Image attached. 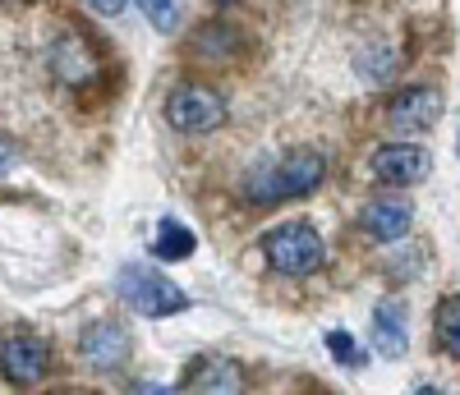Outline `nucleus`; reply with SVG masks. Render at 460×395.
<instances>
[{
    "label": "nucleus",
    "mask_w": 460,
    "mask_h": 395,
    "mask_svg": "<svg viewBox=\"0 0 460 395\" xmlns=\"http://www.w3.org/2000/svg\"><path fill=\"white\" fill-rule=\"evenodd\" d=\"M368 171L377 184H392V189H414L433 175V156L419 147V143H387L368 156Z\"/></svg>",
    "instance_id": "obj_4"
},
{
    "label": "nucleus",
    "mask_w": 460,
    "mask_h": 395,
    "mask_svg": "<svg viewBox=\"0 0 460 395\" xmlns=\"http://www.w3.org/2000/svg\"><path fill=\"white\" fill-rule=\"evenodd\" d=\"M5 171H10V152H5V147H0V175H5Z\"/></svg>",
    "instance_id": "obj_20"
},
{
    "label": "nucleus",
    "mask_w": 460,
    "mask_h": 395,
    "mask_svg": "<svg viewBox=\"0 0 460 395\" xmlns=\"http://www.w3.org/2000/svg\"><path fill=\"white\" fill-rule=\"evenodd\" d=\"M0 5H19V0H0Z\"/></svg>",
    "instance_id": "obj_22"
},
{
    "label": "nucleus",
    "mask_w": 460,
    "mask_h": 395,
    "mask_svg": "<svg viewBox=\"0 0 460 395\" xmlns=\"http://www.w3.org/2000/svg\"><path fill=\"white\" fill-rule=\"evenodd\" d=\"M115 294L125 299V308L143 312V318H175V312L189 308V294L180 285H171L166 276L147 271V267H120V276H115Z\"/></svg>",
    "instance_id": "obj_1"
},
{
    "label": "nucleus",
    "mask_w": 460,
    "mask_h": 395,
    "mask_svg": "<svg viewBox=\"0 0 460 395\" xmlns=\"http://www.w3.org/2000/svg\"><path fill=\"white\" fill-rule=\"evenodd\" d=\"M240 193H244L249 207H277V203H286V198H281V180H277V162H253L244 184H240Z\"/></svg>",
    "instance_id": "obj_14"
},
{
    "label": "nucleus",
    "mask_w": 460,
    "mask_h": 395,
    "mask_svg": "<svg viewBox=\"0 0 460 395\" xmlns=\"http://www.w3.org/2000/svg\"><path fill=\"white\" fill-rule=\"evenodd\" d=\"M442 92L438 88H429V83H419V88H405V92H396L392 101H387V125L392 129H433L438 120H442Z\"/></svg>",
    "instance_id": "obj_8"
},
{
    "label": "nucleus",
    "mask_w": 460,
    "mask_h": 395,
    "mask_svg": "<svg viewBox=\"0 0 460 395\" xmlns=\"http://www.w3.org/2000/svg\"><path fill=\"white\" fill-rule=\"evenodd\" d=\"M456 147H460V143H456Z\"/></svg>",
    "instance_id": "obj_23"
},
{
    "label": "nucleus",
    "mask_w": 460,
    "mask_h": 395,
    "mask_svg": "<svg viewBox=\"0 0 460 395\" xmlns=\"http://www.w3.org/2000/svg\"><path fill=\"white\" fill-rule=\"evenodd\" d=\"M184 386L189 391H244V368L235 359H221V354H203V359L189 364L184 373Z\"/></svg>",
    "instance_id": "obj_11"
},
{
    "label": "nucleus",
    "mask_w": 460,
    "mask_h": 395,
    "mask_svg": "<svg viewBox=\"0 0 460 395\" xmlns=\"http://www.w3.org/2000/svg\"><path fill=\"white\" fill-rule=\"evenodd\" d=\"M47 69L65 88H88V83L102 78V60H97V51L84 42L79 32H60L56 37L51 51H47Z\"/></svg>",
    "instance_id": "obj_5"
},
{
    "label": "nucleus",
    "mask_w": 460,
    "mask_h": 395,
    "mask_svg": "<svg viewBox=\"0 0 460 395\" xmlns=\"http://www.w3.org/2000/svg\"><path fill=\"white\" fill-rule=\"evenodd\" d=\"M410 225H414L410 198H377V203L364 207V230L373 234L377 244H396V240H405Z\"/></svg>",
    "instance_id": "obj_10"
},
{
    "label": "nucleus",
    "mask_w": 460,
    "mask_h": 395,
    "mask_svg": "<svg viewBox=\"0 0 460 395\" xmlns=\"http://www.w3.org/2000/svg\"><path fill=\"white\" fill-rule=\"evenodd\" d=\"M166 120L175 134H212L226 125V97L208 83H180L166 97Z\"/></svg>",
    "instance_id": "obj_3"
},
{
    "label": "nucleus",
    "mask_w": 460,
    "mask_h": 395,
    "mask_svg": "<svg viewBox=\"0 0 460 395\" xmlns=\"http://www.w3.org/2000/svg\"><path fill=\"white\" fill-rule=\"evenodd\" d=\"M262 253H267V267L281 276H309L323 267V240L309 221H290V225L272 230Z\"/></svg>",
    "instance_id": "obj_2"
},
{
    "label": "nucleus",
    "mask_w": 460,
    "mask_h": 395,
    "mask_svg": "<svg viewBox=\"0 0 460 395\" xmlns=\"http://www.w3.org/2000/svg\"><path fill=\"white\" fill-rule=\"evenodd\" d=\"M433 336H438V349H447L451 359H460V294H447L433 312Z\"/></svg>",
    "instance_id": "obj_16"
},
{
    "label": "nucleus",
    "mask_w": 460,
    "mask_h": 395,
    "mask_svg": "<svg viewBox=\"0 0 460 395\" xmlns=\"http://www.w3.org/2000/svg\"><path fill=\"white\" fill-rule=\"evenodd\" d=\"M327 349L336 354V359H341V364H350V368L359 364V349H355V340H350V331H332V336H327Z\"/></svg>",
    "instance_id": "obj_18"
},
{
    "label": "nucleus",
    "mask_w": 460,
    "mask_h": 395,
    "mask_svg": "<svg viewBox=\"0 0 460 395\" xmlns=\"http://www.w3.org/2000/svg\"><path fill=\"white\" fill-rule=\"evenodd\" d=\"M277 180H281V198H309L327 180V156L314 147H299L286 162H277Z\"/></svg>",
    "instance_id": "obj_9"
},
{
    "label": "nucleus",
    "mask_w": 460,
    "mask_h": 395,
    "mask_svg": "<svg viewBox=\"0 0 460 395\" xmlns=\"http://www.w3.org/2000/svg\"><path fill=\"white\" fill-rule=\"evenodd\" d=\"M194 249H199V240H194V230H189V225H180V221H162V225H157L152 253H157L162 262H184Z\"/></svg>",
    "instance_id": "obj_15"
},
{
    "label": "nucleus",
    "mask_w": 460,
    "mask_h": 395,
    "mask_svg": "<svg viewBox=\"0 0 460 395\" xmlns=\"http://www.w3.org/2000/svg\"><path fill=\"white\" fill-rule=\"evenodd\" d=\"M217 5H240V0H217Z\"/></svg>",
    "instance_id": "obj_21"
},
{
    "label": "nucleus",
    "mask_w": 460,
    "mask_h": 395,
    "mask_svg": "<svg viewBox=\"0 0 460 395\" xmlns=\"http://www.w3.org/2000/svg\"><path fill=\"white\" fill-rule=\"evenodd\" d=\"M51 368V345L37 336H10L0 345V373H5L14 386H37Z\"/></svg>",
    "instance_id": "obj_7"
},
{
    "label": "nucleus",
    "mask_w": 460,
    "mask_h": 395,
    "mask_svg": "<svg viewBox=\"0 0 460 395\" xmlns=\"http://www.w3.org/2000/svg\"><path fill=\"white\" fill-rule=\"evenodd\" d=\"M138 10L157 32H175L184 23V0H138Z\"/></svg>",
    "instance_id": "obj_17"
},
{
    "label": "nucleus",
    "mask_w": 460,
    "mask_h": 395,
    "mask_svg": "<svg viewBox=\"0 0 460 395\" xmlns=\"http://www.w3.org/2000/svg\"><path fill=\"white\" fill-rule=\"evenodd\" d=\"M373 345L382 359H401L405 345H410V322H405V308L396 299H387L373 312Z\"/></svg>",
    "instance_id": "obj_12"
},
{
    "label": "nucleus",
    "mask_w": 460,
    "mask_h": 395,
    "mask_svg": "<svg viewBox=\"0 0 460 395\" xmlns=\"http://www.w3.org/2000/svg\"><path fill=\"white\" fill-rule=\"evenodd\" d=\"M84 5L93 10V14H102V19H115L125 10V0H84Z\"/></svg>",
    "instance_id": "obj_19"
},
{
    "label": "nucleus",
    "mask_w": 460,
    "mask_h": 395,
    "mask_svg": "<svg viewBox=\"0 0 460 395\" xmlns=\"http://www.w3.org/2000/svg\"><path fill=\"white\" fill-rule=\"evenodd\" d=\"M240 47H244V37L235 32V23L212 19V23H203L194 32V56H203V60H230Z\"/></svg>",
    "instance_id": "obj_13"
},
{
    "label": "nucleus",
    "mask_w": 460,
    "mask_h": 395,
    "mask_svg": "<svg viewBox=\"0 0 460 395\" xmlns=\"http://www.w3.org/2000/svg\"><path fill=\"white\" fill-rule=\"evenodd\" d=\"M79 354H84V364L97 368V373H115V368H125L129 364V354H134V340L120 322H88L84 336H79Z\"/></svg>",
    "instance_id": "obj_6"
}]
</instances>
